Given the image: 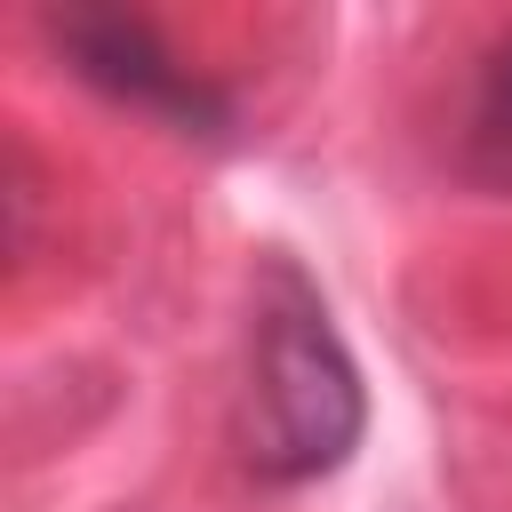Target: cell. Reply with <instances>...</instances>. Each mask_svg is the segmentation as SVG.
Segmentation results:
<instances>
[{
  "label": "cell",
  "instance_id": "1",
  "mask_svg": "<svg viewBox=\"0 0 512 512\" xmlns=\"http://www.w3.org/2000/svg\"><path fill=\"white\" fill-rule=\"evenodd\" d=\"M368 432L360 360L344 352L328 296L288 248H264L248 296V392H240V456L264 488H312L344 472Z\"/></svg>",
  "mask_w": 512,
  "mask_h": 512
},
{
  "label": "cell",
  "instance_id": "2",
  "mask_svg": "<svg viewBox=\"0 0 512 512\" xmlns=\"http://www.w3.org/2000/svg\"><path fill=\"white\" fill-rule=\"evenodd\" d=\"M48 40L96 96H112V104L176 128V136H224L232 128V104L160 40L152 16H128V8H48Z\"/></svg>",
  "mask_w": 512,
  "mask_h": 512
},
{
  "label": "cell",
  "instance_id": "3",
  "mask_svg": "<svg viewBox=\"0 0 512 512\" xmlns=\"http://www.w3.org/2000/svg\"><path fill=\"white\" fill-rule=\"evenodd\" d=\"M472 152L512 176V32L480 56V80H472Z\"/></svg>",
  "mask_w": 512,
  "mask_h": 512
}]
</instances>
